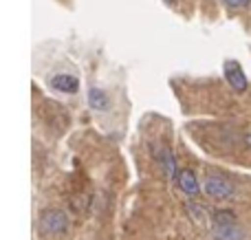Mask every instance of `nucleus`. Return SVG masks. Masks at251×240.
<instances>
[{
	"label": "nucleus",
	"mask_w": 251,
	"mask_h": 240,
	"mask_svg": "<svg viewBox=\"0 0 251 240\" xmlns=\"http://www.w3.org/2000/svg\"><path fill=\"white\" fill-rule=\"evenodd\" d=\"M165 2H174V0H165Z\"/></svg>",
	"instance_id": "f8f14e48"
},
{
	"label": "nucleus",
	"mask_w": 251,
	"mask_h": 240,
	"mask_svg": "<svg viewBox=\"0 0 251 240\" xmlns=\"http://www.w3.org/2000/svg\"><path fill=\"white\" fill-rule=\"evenodd\" d=\"M205 194L212 198H218V201L231 198L234 196V185H231V181L223 179V176H207L205 179Z\"/></svg>",
	"instance_id": "f03ea898"
},
{
	"label": "nucleus",
	"mask_w": 251,
	"mask_h": 240,
	"mask_svg": "<svg viewBox=\"0 0 251 240\" xmlns=\"http://www.w3.org/2000/svg\"><path fill=\"white\" fill-rule=\"evenodd\" d=\"M212 236H214V240H245V232L236 223H231V225H214Z\"/></svg>",
	"instance_id": "20e7f679"
},
{
	"label": "nucleus",
	"mask_w": 251,
	"mask_h": 240,
	"mask_svg": "<svg viewBox=\"0 0 251 240\" xmlns=\"http://www.w3.org/2000/svg\"><path fill=\"white\" fill-rule=\"evenodd\" d=\"M88 104L95 110H106L108 108V95L104 91H100V88H91L88 91Z\"/></svg>",
	"instance_id": "6e6552de"
},
{
	"label": "nucleus",
	"mask_w": 251,
	"mask_h": 240,
	"mask_svg": "<svg viewBox=\"0 0 251 240\" xmlns=\"http://www.w3.org/2000/svg\"><path fill=\"white\" fill-rule=\"evenodd\" d=\"M223 71H225V77H227V82H229V86L234 88V91H238V93L247 91V77H245V73H243V69H240L238 62L227 60L225 64H223Z\"/></svg>",
	"instance_id": "7ed1b4c3"
},
{
	"label": "nucleus",
	"mask_w": 251,
	"mask_h": 240,
	"mask_svg": "<svg viewBox=\"0 0 251 240\" xmlns=\"http://www.w3.org/2000/svg\"><path fill=\"white\" fill-rule=\"evenodd\" d=\"M51 86H53V88H57V91H62V93H77L79 82H77V77H75V75L57 73V75H53Z\"/></svg>",
	"instance_id": "39448f33"
},
{
	"label": "nucleus",
	"mask_w": 251,
	"mask_h": 240,
	"mask_svg": "<svg viewBox=\"0 0 251 240\" xmlns=\"http://www.w3.org/2000/svg\"><path fill=\"white\" fill-rule=\"evenodd\" d=\"M247 145H251V135H247Z\"/></svg>",
	"instance_id": "9b49d317"
},
{
	"label": "nucleus",
	"mask_w": 251,
	"mask_h": 240,
	"mask_svg": "<svg viewBox=\"0 0 251 240\" xmlns=\"http://www.w3.org/2000/svg\"><path fill=\"white\" fill-rule=\"evenodd\" d=\"M227 4H229V7H243V4H247L249 0H225Z\"/></svg>",
	"instance_id": "9d476101"
},
{
	"label": "nucleus",
	"mask_w": 251,
	"mask_h": 240,
	"mask_svg": "<svg viewBox=\"0 0 251 240\" xmlns=\"http://www.w3.org/2000/svg\"><path fill=\"white\" fill-rule=\"evenodd\" d=\"M176 181H178V188H181L185 194H190V196H196V194H199L201 188H199V181H196V176L192 170H181L176 176Z\"/></svg>",
	"instance_id": "423d86ee"
},
{
	"label": "nucleus",
	"mask_w": 251,
	"mask_h": 240,
	"mask_svg": "<svg viewBox=\"0 0 251 240\" xmlns=\"http://www.w3.org/2000/svg\"><path fill=\"white\" fill-rule=\"evenodd\" d=\"M236 223V216L231 212H216L214 214V225H231Z\"/></svg>",
	"instance_id": "1a4fd4ad"
},
{
	"label": "nucleus",
	"mask_w": 251,
	"mask_h": 240,
	"mask_svg": "<svg viewBox=\"0 0 251 240\" xmlns=\"http://www.w3.org/2000/svg\"><path fill=\"white\" fill-rule=\"evenodd\" d=\"M159 161H161V168H163V172H165L168 179L178 176L176 174V159H174V154H172V150L170 148H161L159 150Z\"/></svg>",
	"instance_id": "0eeeda50"
},
{
	"label": "nucleus",
	"mask_w": 251,
	"mask_h": 240,
	"mask_svg": "<svg viewBox=\"0 0 251 240\" xmlns=\"http://www.w3.org/2000/svg\"><path fill=\"white\" fill-rule=\"evenodd\" d=\"M40 229H42L44 234H49V236H62V234H66V229H69V218H66V214L60 210H49V212H44L42 218H40Z\"/></svg>",
	"instance_id": "f257e3e1"
}]
</instances>
